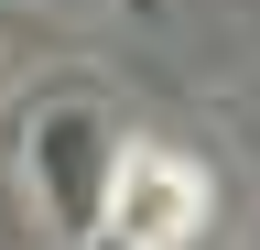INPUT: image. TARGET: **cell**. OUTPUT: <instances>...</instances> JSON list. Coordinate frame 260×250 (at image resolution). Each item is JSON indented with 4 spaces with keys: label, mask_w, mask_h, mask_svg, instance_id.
Here are the masks:
<instances>
[{
    "label": "cell",
    "mask_w": 260,
    "mask_h": 250,
    "mask_svg": "<svg viewBox=\"0 0 260 250\" xmlns=\"http://www.w3.org/2000/svg\"><path fill=\"white\" fill-rule=\"evenodd\" d=\"M22 163H32V196H44L54 239H76V250H87V239H98V217H109V163H119V131H109L87 98H54V109H32Z\"/></svg>",
    "instance_id": "6da1fadb"
},
{
    "label": "cell",
    "mask_w": 260,
    "mask_h": 250,
    "mask_svg": "<svg viewBox=\"0 0 260 250\" xmlns=\"http://www.w3.org/2000/svg\"><path fill=\"white\" fill-rule=\"evenodd\" d=\"M195 217H206V185H195V163H184V152L119 142L98 239H119V250H184V239H195Z\"/></svg>",
    "instance_id": "7a4b0ae2"
},
{
    "label": "cell",
    "mask_w": 260,
    "mask_h": 250,
    "mask_svg": "<svg viewBox=\"0 0 260 250\" xmlns=\"http://www.w3.org/2000/svg\"><path fill=\"white\" fill-rule=\"evenodd\" d=\"M87 250H119V239H87Z\"/></svg>",
    "instance_id": "3957f363"
},
{
    "label": "cell",
    "mask_w": 260,
    "mask_h": 250,
    "mask_svg": "<svg viewBox=\"0 0 260 250\" xmlns=\"http://www.w3.org/2000/svg\"><path fill=\"white\" fill-rule=\"evenodd\" d=\"M0 22H11V0H0Z\"/></svg>",
    "instance_id": "277c9868"
}]
</instances>
